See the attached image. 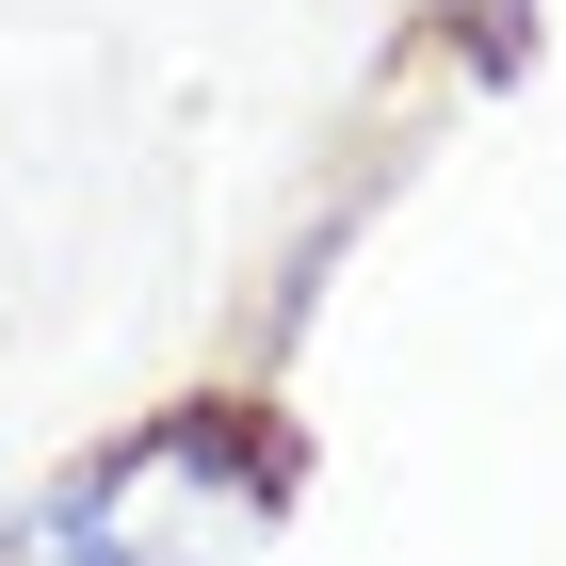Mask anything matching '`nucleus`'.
<instances>
[{
	"mask_svg": "<svg viewBox=\"0 0 566 566\" xmlns=\"http://www.w3.org/2000/svg\"><path fill=\"white\" fill-rule=\"evenodd\" d=\"M275 502H292V437L260 405H163L65 485L0 502V566H195L227 534H260Z\"/></svg>",
	"mask_w": 566,
	"mask_h": 566,
	"instance_id": "nucleus-1",
	"label": "nucleus"
},
{
	"mask_svg": "<svg viewBox=\"0 0 566 566\" xmlns=\"http://www.w3.org/2000/svg\"><path fill=\"white\" fill-rule=\"evenodd\" d=\"M437 33H453V65H470V82H518L534 65V0H421Z\"/></svg>",
	"mask_w": 566,
	"mask_h": 566,
	"instance_id": "nucleus-2",
	"label": "nucleus"
}]
</instances>
